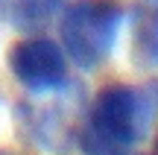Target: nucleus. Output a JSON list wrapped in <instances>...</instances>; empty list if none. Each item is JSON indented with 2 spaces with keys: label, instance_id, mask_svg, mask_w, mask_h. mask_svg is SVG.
<instances>
[{
  "label": "nucleus",
  "instance_id": "obj_2",
  "mask_svg": "<svg viewBox=\"0 0 158 155\" xmlns=\"http://www.w3.org/2000/svg\"><path fill=\"white\" fill-rule=\"evenodd\" d=\"M123 9L117 0H73L62 9V50L79 67H97L117 41Z\"/></svg>",
  "mask_w": 158,
  "mask_h": 155
},
{
  "label": "nucleus",
  "instance_id": "obj_5",
  "mask_svg": "<svg viewBox=\"0 0 158 155\" xmlns=\"http://www.w3.org/2000/svg\"><path fill=\"white\" fill-rule=\"evenodd\" d=\"M62 9L64 0H15L9 15L21 32H35V29H44V23Z\"/></svg>",
  "mask_w": 158,
  "mask_h": 155
},
{
  "label": "nucleus",
  "instance_id": "obj_7",
  "mask_svg": "<svg viewBox=\"0 0 158 155\" xmlns=\"http://www.w3.org/2000/svg\"><path fill=\"white\" fill-rule=\"evenodd\" d=\"M152 155H158V138H155V152H152Z\"/></svg>",
  "mask_w": 158,
  "mask_h": 155
},
{
  "label": "nucleus",
  "instance_id": "obj_6",
  "mask_svg": "<svg viewBox=\"0 0 158 155\" xmlns=\"http://www.w3.org/2000/svg\"><path fill=\"white\" fill-rule=\"evenodd\" d=\"M6 6H9V3H6V0H0V18L6 15Z\"/></svg>",
  "mask_w": 158,
  "mask_h": 155
},
{
  "label": "nucleus",
  "instance_id": "obj_3",
  "mask_svg": "<svg viewBox=\"0 0 158 155\" xmlns=\"http://www.w3.org/2000/svg\"><path fill=\"white\" fill-rule=\"evenodd\" d=\"M9 70L27 91L50 94L68 82V53L62 44L41 35H29L12 44L9 50Z\"/></svg>",
  "mask_w": 158,
  "mask_h": 155
},
{
  "label": "nucleus",
  "instance_id": "obj_4",
  "mask_svg": "<svg viewBox=\"0 0 158 155\" xmlns=\"http://www.w3.org/2000/svg\"><path fill=\"white\" fill-rule=\"evenodd\" d=\"M132 50L138 62L158 64V0H138L132 9Z\"/></svg>",
  "mask_w": 158,
  "mask_h": 155
},
{
  "label": "nucleus",
  "instance_id": "obj_1",
  "mask_svg": "<svg viewBox=\"0 0 158 155\" xmlns=\"http://www.w3.org/2000/svg\"><path fill=\"white\" fill-rule=\"evenodd\" d=\"M149 123V100L138 88L111 82L94 97L82 126L85 155H126Z\"/></svg>",
  "mask_w": 158,
  "mask_h": 155
}]
</instances>
